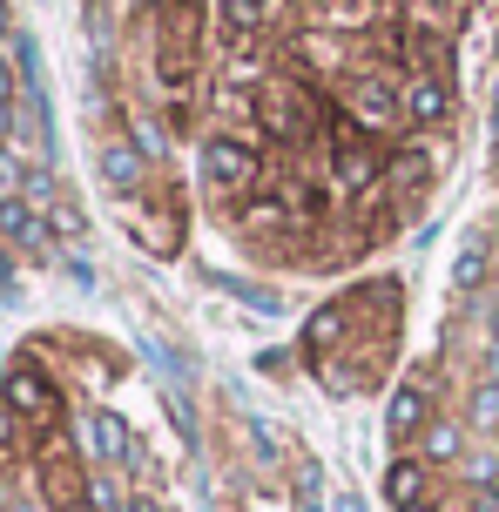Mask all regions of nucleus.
I'll list each match as a JSON object with an SVG mask.
<instances>
[{
  "instance_id": "25",
  "label": "nucleus",
  "mask_w": 499,
  "mask_h": 512,
  "mask_svg": "<svg viewBox=\"0 0 499 512\" xmlns=\"http://www.w3.org/2000/svg\"><path fill=\"white\" fill-rule=\"evenodd\" d=\"M7 41H14V27H7V0H0V48H7Z\"/></svg>"
},
{
  "instance_id": "3",
  "label": "nucleus",
  "mask_w": 499,
  "mask_h": 512,
  "mask_svg": "<svg viewBox=\"0 0 499 512\" xmlns=\"http://www.w3.org/2000/svg\"><path fill=\"white\" fill-rule=\"evenodd\" d=\"M0 236L27 256H54V223L34 203H21V196H0Z\"/></svg>"
},
{
  "instance_id": "28",
  "label": "nucleus",
  "mask_w": 499,
  "mask_h": 512,
  "mask_svg": "<svg viewBox=\"0 0 499 512\" xmlns=\"http://www.w3.org/2000/svg\"><path fill=\"white\" fill-rule=\"evenodd\" d=\"M338 512H365V506H358V499H338Z\"/></svg>"
},
{
  "instance_id": "21",
  "label": "nucleus",
  "mask_w": 499,
  "mask_h": 512,
  "mask_svg": "<svg viewBox=\"0 0 499 512\" xmlns=\"http://www.w3.org/2000/svg\"><path fill=\"white\" fill-rule=\"evenodd\" d=\"M88 512H129V506L115 499V486H108V479H88Z\"/></svg>"
},
{
  "instance_id": "19",
  "label": "nucleus",
  "mask_w": 499,
  "mask_h": 512,
  "mask_svg": "<svg viewBox=\"0 0 499 512\" xmlns=\"http://www.w3.org/2000/svg\"><path fill=\"white\" fill-rule=\"evenodd\" d=\"M14 452H21V411L0 398V465L14 459Z\"/></svg>"
},
{
  "instance_id": "9",
  "label": "nucleus",
  "mask_w": 499,
  "mask_h": 512,
  "mask_svg": "<svg viewBox=\"0 0 499 512\" xmlns=\"http://www.w3.org/2000/svg\"><path fill=\"white\" fill-rule=\"evenodd\" d=\"M405 122H419V128L446 122V81L439 75H419L412 88H405Z\"/></svg>"
},
{
  "instance_id": "23",
  "label": "nucleus",
  "mask_w": 499,
  "mask_h": 512,
  "mask_svg": "<svg viewBox=\"0 0 499 512\" xmlns=\"http://www.w3.org/2000/svg\"><path fill=\"white\" fill-rule=\"evenodd\" d=\"M425 7H432V14H459L466 0H425Z\"/></svg>"
},
{
  "instance_id": "15",
  "label": "nucleus",
  "mask_w": 499,
  "mask_h": 512,
  "mask_svg": "<svg viewBox=\"0 0 499 512\" xmlns=\"http://www.w3.org/2000/svg\"><path fill=\"white\" fill-rule=\"evenodd\" d=\"M452 283H459V290H479V283H486V243H466V250H459Z\"/></svg>"
},
{
  "instance_id": "12",
  "label": "nucleus",
  "mask_w": 499,
  "mask_h": 512,
  "mask_svg": "<svg viewBox=\"0 0 499 512\" xmlns=\"http://www.w3.org/2000/svg\"><path fill=\"white\" fill-rule=\"evenodd\" d=\"M263 128H270L277 142H297V135H304V115H297L284 95H263Z\"/></svg>"
},
{
  "instance_id": "13",
  "label": "nucleus",
  "mask_w": 499,
  "mask_h": 512,
  "mask_svg": "<svg viewBox=\"0 0 499 512\" xmlns=\"http://www.w3.org/2000/svg\"><path fill=\"white\" fill-rule=\"evenodd\" d=\"M446 459H459V425L432 418V425H425V465H446Z\"/></svg>"
},
{
  "instance_id": "17",
  "label": "nucleus",
  "mask_w": 499,
  "mask_h": 512,
  "mask_svg": "<svg viewBox=\"0 0 499 512\" xmlns=\"http://www.w3.org/2000/svg\"><path fill=\"white\" fill-rule=\"evenodd\" d=\"M162 405H169V418H176V432H183V445H196V411H189L183 384H162Z\"/></svg>"
},
{
  "instance_id": "29",
  "label": "nucleus",
  "mask_w": 499,
  "mask_h": 512,
  "mask_svg": "<svg viewBox=\"0 0 499 512\" xmlns=\"http://www.w3.org/2000/svg\"><path fill=\"white\" fill-rule=\"evenodd\" d=\"M493 236H499V216H493Z\"/></svg>"
},
{
  "instance_id": "2",
  "label": "nucleus",
  "mask_w": 499,
  "mask_h": 512,
  "mask_svg": "<svg viewBox=\"0 0 499 512\" xmlns=\"http://www.w3.org/2000/svg\"><path fill=\"white\" fill-rule=\"evenodd\" d=\"M7 405L21 411L27 425H54V418H61V398H54L48 371H34V364H14V371H7Z\"/></svg>"
},
{
  "instance_id": "14",
  "label": "nucleus",
  "mask_w": 499,
  "mask_h": 512,
  "mask_svg": "<svg viewBox=\"0 0 499 512\" xmlns=\"http://www.w3.org/2000/svg\"><path fill=\"white\" fill-rule=\"evenodd\" d=\"M216 7H223V21L237 27V34H257V27L270 21V7H263V0H216Z\"/></svg>"
},
{
  "instance_id": "24",
  "label": "nucleus",
  "mask_w": 499,
  "mask_h": 512,
  "mask_svg": "<svg viewBox=\"0 0 499 512\" xmlns=\"http://www.w3.org/2000/svg\"><path fill=\"white\" fill-rule=\"evenodd\" d=\"M486 337H493V364H499V310L486 317Z\"/></svg>"
},
{
  "instance_id": "6",
  "label": "nucleus",
  "mask_w": 499,
  "mask_h": 512,
  "mask_svg": "<svg viewBox=\"0 0 499 512\" xmlns=\"http://www.w3.org/2000/svg\"><path fill=\"white\" fill-rule=\"evenodd\" d=\"M81 445H88L102 465H115V459L129 465V445H135V438H129V425H122V418L95 411V418H81Z\"/></svg>"
},
{
  "instance_id": "20",
  "label": "nucleus",
  "mask_w": 499,
  "mask_h": 512,
  "mask_svg": "<svg viewBox=\"0 0 499 512\" xmlns=\"http://www.w3.org/2000/svg\"><path fill=\"white\" fill-rule=\"evenodd\" d=\"M499 418V384H473V425H493Z\"/></svg>"
},
{
  "instance_id": "5",
  "label": "nucleus",
  "mask_w": 499,
  "mask_h": 512,
  "mask_svg": "<svg viewBox=\"0 0 499 512\" xmlns=\"http://www.w3.org/2000/svg\"><path fill=\"white\" fill-rule=\"evenodd\" d=\"M351 108H358V122H371V128H392L398 115H405V95H398L392 81L365 75L358 88H351Z\"/></svg>"
},
{
  "instance_id": "22",
  "label": "nucleus",
  "mask_w": 499,
  "mask_h": 512,
  "mask_svg": "<svg viewBox=\"0 0 499 512\" xmlns=\"http://www.w3.org/2000/svg\"><path fill=\"white\" fill-rule=\"evenodd\" d=\"M14 95H21V81H14V68L0 61V108H14Z\"/></svg>"
},
{
  "instance_id": "18",
  "label": "nucleus",
  "mask_w": 499,
  "mask_h": 512,
  "mask_svg": "<svg viewBox=\"0 0 499 512\" xmlns=\"http://www.w3.org/2000/svg\"><path fill=\"white\" fill-rule=\"evenodd\" d=\"M338 331H344V317H338V310H317V317H311V331H304V351H311V358H324V344H331Z\"/></svg>"
},
{
  "instance_id": "26",
  "label": "nucleus",
  "mask_w": 499,
  "mask_h": 512,
  "mask_svg": "<svg viewBox=\"0 0 499 512\" xmlns=\"http://www.w3.org/2000/svg\"><path fill=\"white\" fill-rule=\"evenodd\" d=\"M493 149H499V81H493Z\"/></svg>"
},
{
  "instance_id": "27",
  "label": "nucleus",
  "mask_w": 499,
  "mask_h": 512,
  "mask_svg": "<svg viewBox=\"0 0 499 512\" xmlns=\"http://www.w3.org/2000/svg\"><path fill=\"white\" fill-rule=\"evenodd\" d=\"M129 512H162V506H156V499H135V506H129Z\"/></svg>"
},
{
  "instance_id": "1",
  "label": "nucleus",
  "mask_w": 499,
  "mask_h": 512,
  "mask_svg": "<svg viewBox=\"0 0 499 512\" xmlns=\"http://www.w3.org/2000/svg\"><path fill=\"white\" fill-rule=\"evenodd\" d=\"M263 162L250 142H230V135H216L210 149H203V189H210L216 203H243L250 189H257Z\"/></svg>"
},
{
  "instance_id": "10",
  "label": "nucleus",
  "mask_w": 499,
  "mask_h": 512,
  "mask_svg": "<svg viewBox=\"0 0 499 512\" xmlns=\"http://www.w3.org/2000/svg\"><path fill=\"white\" fill-rule=\"evenodd\" d=\"M102 182L122 189V196H135V182H142V149H135V142H108L102 149Z\"/></svg>"
},
{
  "instance_id": "16",
  "label": "nucleus",
  "mask_w": 499,
  "mask_h": 512,
  "mask_svg": "<svg viewBox=\"0 0 499 512\" xmlns=\"http://www.w3.org/2000/svg\"><path fill=\"white\" fill-rule=\"evenodd\" d=\"M216 290H230V297H243L250 310H277V290H263V283H243V277H210Z\"/></svg>"
},
{
  "instance_id": "11",
  "label": "nucleus",
  "mask_w": 499,
  "mask_h": 512,
  "mask_svg": "<svg viewBox=\"0 0 499 512\" xmlns=\"http://www.w3.org/2000/svg\"><path fill=\"white\" fill-rule=\"evenodd\" d=\"M425 182H432V155L425 149H405L392 169H385V189H398V196H412V189H425Z\"/></svg>"
},
{
  "instance_id": "8",
  "label": "nucleus",
  "mask_w": 499,
  "mask_h": 512,
  "mask_svg": "<svg viewBox=\"0 0 499 512\" xmlns=\"http://www.w3.org/2000/svg\"><path fill=\"white\" fill-rule=\"evenodd\" d=\"M331 169H338V189H344V196H358V189H371V182L385 176V162H378L365 142H344V149L331 155Z\"/></svg>"
},
{
  "instance_id": "4",
  "label": "nucleus",
  "mask_w": 499,
  "mask_h": 512,
  "mask_svg": "<svg viewBox=\"0 0 499 512\" xmlns=\"http://www.w3.org/2000/svg\"><path fill=\"white\" fill-rule=\"evenodd\" d=\"M425 425H432V398H425L419 378H405L392 398H385V432L392 438H425Z\"/></svg>"
},
{
  "instance_id": "7",
  "label": "nucleus",
  "mask_w": 499,
  "mask_h": 512,
  "mask_svg": "<svg viewBox=\"0 0 499 512\" xmlns=\"http://www.w3.org/2000/svg\"><path fill=\"white\" fill-rule=\"evenodd\" d=\"M425 486H432V465L425 459H392L385 465V499H392L398 512L425 506Z\"/></svg>"
}]
</instances>
